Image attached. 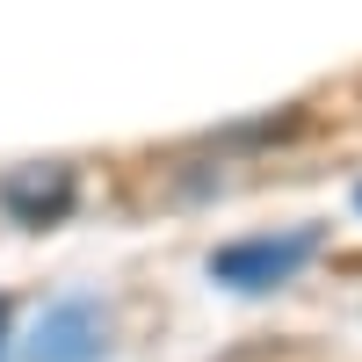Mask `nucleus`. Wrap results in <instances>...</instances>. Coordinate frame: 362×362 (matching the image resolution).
<instances>
[{
	"label": "nucleus",
	"mask_w": 362,
	"mask_h": 362,
	"mask_svg": "<svg viewBox=\"0 0 362 362\" xmlns=\"http://www.w3.org/2000/svg\"><path fill=\"white\" fill-rule=\"evenodd\" d=\"M319 239H326L319 225L232 239V247H218V254H210V283H225V290H247V297H261V290H283V283H297V268H305V261L319 254Z\"/></svg>",
	"instance_id": "f257e3e1"
},
{
	"label": "nucleus",
	"mask_w": 362,
	"mask_h": 362,
	"mask_svg": "<svg viewBox=\"0 0 362 362\" xmlns=\"http://www.w3.org/2000/svg\"><path fill=\"white\" fill-rule=\"evenodd\" d=\"M109 348V312L95 297H58L29 334V362H102Z\"/></svg>",
	"instance_id": "f03ea898"
},
{
	"label": "nucleus",
	"mask_w": 362,
	"mask_h": 362,
	"mask_svg": "<svg viewBox=\"0 0 362 362\" xmlns=\"http://www.w3.org/2000/svg\"><path fill=\"white\" fill-rule=\"evenodd\" d=\"M0 203H8L22 225H51V218L73 210V174L66 167H22V174L0 181Z\"/></svg>",
	"instance_id": "7ed1b4c3"
},
{
	"label": "nucleus",
	"mask_w": 362,
	"mask_h": 362,
	"mask_svg": "<svg viewBox=\"0 0 362 362\" xmlns=\"http://www.w3.org/2000/svg\"><path fill=\"white\" fill-rule=\"evenodd\" d=\"M0 355H8V305H0Z\"/></svg>",
	"instance_id": "20e7f679"
},
{
	"label": "nucleus",
	"mask_w": 362,
	"mask_h": 362,
	"mask_svg": "<svg viewBox=\"0 0 362 362\" xmlns=\"http://www.w3.org/2000/svg\"><path fill=\"white\" fill-rule=\"evenodd\" d=\"M355 203H362V189H355Z\"/></svg>",
	"instance_id": "39448f33"
}]
</instances>
